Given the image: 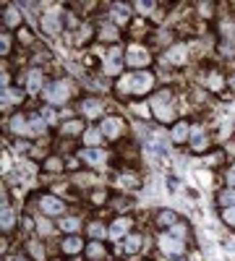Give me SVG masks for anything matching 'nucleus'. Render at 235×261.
Listing matches in <instances>:
<instances>
[{
    "label": "nucleus",
    "mask_w": 235,
    "mask_h": 261,
    "mask_svg": "<svg viewBox=\"0 0 235 261\" xmlns=\"http://www.w3.org/2000/svg\"><path fill=\"white\" fill-rule=\"evenodd\" d=\"M191 149H194V151H204L206 146H209V136L206 134H201V130H196V134L194 136H191Z\"/></svg>",
    "instance_id": "24"
},
{
    "label": "nucleus",
    "mask_w": 235,
    "mask_h": 261,
    "mask_svg": "<svg viewBox=\"0 0 235 261\" xmlns=\"http://www.w3.org/2000/svg\"><path fill=\"white\" fill-rule=\"evenodd\" d=\"M87 256H89V261H99V258L108 256V248H105L102 241H92V243L87 246Z\"/></svg>",
    "instance_id": "20"
},
{
    "label": "nucleus",
    "mask_w": 235,
    "mask_h": 261,
    "mask_svg": "<svg viewBox=\"0 0 235 261\" xmlns=\"http://www.w3.org/2000/svg\"><path fill=\"white\" fill-rule=\"evenodd\" d=\"M71 89H68V84L66 81H53L47 89H45V99L50 102V105H66L68 102V94Z\"/></svg>",
    "instance_id": "5"
},
{
    "label": "nucleus",
    "mask_w": 235,
    "mask_h": 261,
    "mask_svg": "<svg viewBox=\"0 0 235 261\" xmlns=\"http://www.w3.org/2000/svg\"><path fill=\"white\" fill-rule=\"evenodd\" d=\"M160 248L173 256V258H183L186 256V238H178V235H162L160 238Z\"/></svg>",
    "instance_id": "4"
},
{
    "label": "nucleus",
    "mask_w": 235,
    "mask_h": 261,
    "mask_svg": "<svg viewBox=\"0 0 235 261\" xmlns=\"http://www.w3.org/2000/svg\"><path fill=\"white\" fill-rule=\"evenodd\" d=\"M84 248H87V246H84V241H81L79 235H68L66 241L60 243V251L66 253V256H76V253H81Z\"/></svg>",
    "instance_id": "15"
},
{
    "label": "nucleus",
    "mask_w": 235,
    "mask_h": 261,
    "mask_svg": "<svg viewBox=\"0 0 235 261\" xmlns=\"http://www.w3.org/2000/svg\"><path fill=\"white\" fill-rule=\"evenodd\" d=\"M149 105H152V115H154L160 123H173L175 115H178L173 89H160L152 99H149Z\"/></svg>",
    "instance_id": "2"
},
{
    "label": "nucleus",
    "mask_w": 235,
    "mask_h": 261,
    "mask_svg": "<svg viewBox=\"0 0 235 261\" xmlns=\"http://www.w3.org/2000/svg\"><path fill=\"white\" fill-rule=\"evenodd\" d=\"M125 63L141 71V68H146V65L152 63V55H149V50H144V47H131L125 53Z\"/></svg>",
    "instance_id": "7"
},
{
    "label": "nucleus",
    "mask_w": 235,
    "mask_h": 261,
    "mask_svg": "<svg viewBox=\"0 0 235 261\" xmlns=\"http://www.w3.org/2000/svg\"><path fill=\"white\" fill-rule=\"evenodd\" d=\"M63 209H66V204H63L60 199H55V196H39V212H42V214L60 217Z\"/></svg>",
    "instance_id": "8"
},
{
    "label": "nucleus",
    "mask_w": 235,
    "mask_h": 261,
    "mask_svg": "<svg viewBox=\"0 0 235 261\" xmlns=\"http://www.w3.org/2000/svg\"><path fill=\"white\" fill-rule=\"evenodd\" d=\"M152 89H154V73H149V71L125 73L118 84V92H123L125 97H144Z\"/></svg>",
    "instance_id": "1"
},
{
    "label": "nucleus",
    "mask_w": 235,
    "mask_h": 261,
    "mask_svg": "<svg viewBox=\"0 0 235 261\" xmlns=\"http://www.w3.org/2000/svg\"><path fill=\"white\" fill-rule=\"evenodd\" d=\"M21 99H24V92L21 89H3V107L6 110L11 107V102H21Z\"/></svg>",
    "instance_id": "25"
},
{
    "label": "nucleus",
    "mask_w": 235,
    "mask_h": 261,
    "mask_svg": "<svg viewBox=\"0 0 235 261\" xmlns=\"http://www.w3.org/2000/svg\"><path fill=\"white\" fill-rule=\"evenodd\" d=\"M97 37L102 39V42H120V27L118 24H113V21H108V24H102L99 27V32H97Z\"/></svg>",
    "instance_id": "13"
},
{
    "label": "nucleus",
    "mask_w": 235,
    "mask_h": 261,
    "mask_svg": "<svg viewBox=\"0 0 235 261\" xmlns=\"http://www.w3.org/2000/svg\"><path fill=\"white\" fill-rule=\"evenodd\" d=\"M217 204L222 206V209H232L235 206V188H222L220 193H217Z\"/></svg>",
    "instance_id": "21"
},
{
    "label": "nucleus",
    "mask_w": 235,
    "mask_h": 261,
    "mask_svg": "<svg viewBox=\"0 0 235 261\" xmlns=\"http://www.w3.org/2000/svg\"><path fill=\"white\" fill-rule=\"evenodd\" d=\"M89 37H92V27H89V24H84V27L79 29V37H76V39H79V45H84V42H87Z\"/></svg>",
    "instance_id": "33"
},
{
    "label": "nucleus",
    "mask_w": 235,
    "mask_h": 261,
    "mask_svg": "<svg viewBox=\"0 0 235 261\" xmlns=\"http://www.w3.org/2000/svg\"><path fill=\"white\" fill-rule=\"evenodd\" d=\"M27 251H29L37 261H45V248H42L37 241H27Z\"/></svg>",
    "instance_id": "30"
},
{
    "label": "nucleus",
    "mask_w": 235,
    "mask_h": 261,
    "mask_svg": "<svg viewBox=\"0 0 235 261\" xmlns=\"http://www.w3.org/2000/svg\"><path fill=\"white\" fill-rule=\"evenodd\" d=\"M99 130L105 134V139L118 141V139L125 136V123H123V118H118V115H108V118H102Z\"/></svg>",
    "instance_id": "3"
},
{
    "label": "nucleus",
    "mask_w": 235,
    "mask_h": 261,
    "mask_svg": "<svg viewBox=\"0 0 235 261\" xmlns=\"http://www.w3.org/2000/svg\"><path fill=\"white\" fill-rule=\"evenodd\" d=\"M92 201L94 204H105L108 201V191H92Z\"/></svg>",
    "instance_id": "34"
},
{
    "label": "nucleus",
    "mask_w": 235,
    "mask_h": 261,
    "mask_svg": "<svg viewBox=\"0 0 235 261\" xmlns=\"http://www.w3.org/2000/svg\"><path fill=\"white\" fill-rule=\"evenodd\" d=\"M232 170H235V165H232Z\"/></svg>",
    "instance_id": "41"
},
{
    "label": "nucleus",
    "mask_w": 235,
    "mask_h": 261,
    "mask_svg": "<svg viewBox=\"0 0 235 261\" xmlns=\"http://www.w3.org/2000/svg\"><path fill=\"white\" fill-rule=\"evenodd\" d=\"M115 209H128V206H131V199H125V196H115Z\"/></svg>",
    "instance_id": "36"
},
{
    "label": "nucleus",
    "mask_w": 235,
    "mask_h": 261,
    "mask_svg": "<svg viewBox=\"0 0 235 261\" xmlns=\"http://www.w3.org/2000/svg\"><path fill=\"white\" fill-rule=\"evenodd\" d=\"M18 24H21V13L13 11V8H6L3 11V27H6V32L8 29H18Z\"/></svg>",
    "instance_id": "22"
},
{
    "label": "nucleus",
    "mask_w": 235,
    "mask_h": 261,
    "mask_svg": "<svg viewBox=\"0 0 235 261\" xmlns=\"http://www.w3.org/2000/svg\"><path fill=\"white\" fill-rule=\"evenodd\" d=\"M89 235H92V241H105L108 227H105L102 222H92V225H89Z\"/></svg>",
    "instance_id": "28"
},
{
    "label": "nucleus",
    "mask_w": 235,
    "mask_h": 261,
    "mask_svg": "<svg viewBox=\"0 0 235 261\" xmlns=\"http://www.w3.org/2000/svg\"><path fill=\"white\" fill-rule=\"evenodd\" d=\"M154 222H157V227L170 230V227H175V225H178V214H175L173 209H160V212L154 214Z\"/></svg>",
    "instance_id": "11"
},
{
    "label": "nucleus",
    "mask_w": 235,
    "mask_h": 261,
    "mask_svg": "<svg viewBox=\"0 0 235 261\" xmlns=\"http://www.w3.org/2000/svg\"><path fill=\"white\" fill-rule=\"evenodd\" d=\"M81 134H84V120L81 118L60 123V136H81Z\"/></svg>",
    "instance_id": "17"
},
{
    "label": "nucleus",
    "mask_w": 235,
    "mask_h": 261,
    "mask_svg": "<svg viewBox=\"0 0 235 261\" xmlns=\"http://www.w3.org/2000/svg\"><path fill=\"white\" fill-rule=\"evenodd\" d=\"M58 227L66 230V232H76V230H81V220L79 217H66V220L58 222Z\"/></svg>",
    "instance_id": "26"
},
{
    "label": "nucleus",
    "mask_w": 235,
    "mask_h": 261,
    "mask_svg": "<svg viewBox=\"0 0 235 261\" xmlns=\"http://www.w3.org/2000/svg\"><path fill=\"white\" fill-rule=\"evenodd\" d=\"M123 63H125V55L115 47V50H110L108 55H105V60H102V71L108 73V76H118V73L123 71Z\"/></svg>",
    "instance_id": "6"
},
{
    "label": "nucleus",
    "mask_w": 235,
    "mask_h": 261,
    "mask_svg": "<svg viewBox=\"0 0 235 261\" xmlns=\"http://www.w3.org/2000/svg\"><path fill=\"white\" fill-rule=\"evenodd\" d=\"M227 89H230V92H235V73H232V76H227Z\"/></svg>",
    "instance_id": "39"
},
{
    "label": "nucleus",
    "mask_w": 235,
    "mask_h": 261,
    "mask_svg": "<svg viewBox=\"0 0 235 261\" xmlns=\"http://www.w3.org/2000/svg\"><path fill=\"white\" fill-rule=\"evenodd\" d=\"M186 60H188L186 45H173L165 53V63H170V65H186Z\"/></svg>",
    "instance_id": "10"
},
{
    "label": "nucleus",
    "mask_w": 235,
    "mask_h": 261,
    "mask_svg": "<svg viewBox=\"0 0 235 261\" xmlns=\"http://www.w3.org/2000/svg\"><path fill=\"white\" fill-rule=\"evenodd\" d=\"M204 162H209V165H217V162H222V151H215V154H209V160L204 157Z\"/></svg>",
    "instance_id": "37"
},
{
    "label": "nucleus",
    "mask_w": 235,
    "mask_h": 261,
    "mask_svg": "<svg viewBox=\"0 0 235 261\" xmlns=\"http://www.w3.org/2000/svg\"><path fill=\"white\" fill-rule=\"evenodd\" d=\"M16 261H27V258H24V256H18V258H16Z\"/></svg>",
    "instance_id": "40"
},
{
    "label": "nucleus",
    "mask_w": 235,
    "mask_h": 261,
    "mask_svg": "<svg viewBox=\"0 0 235 261\" xmlns=\"http://www.w3.org/2000/svg\"><path fill=\"white\" fill-rule=\"evenodd\" d=\"M42 86V71H29V94H37Z\"/></svg>",
    "instance_id": "29"
},
{
    "label": "nucleus",
    "mask_w": 235,
    "mask_h": 261,
    "mask_svg": "<svg viewBox=\"0 0 235 261\" xmlns=\"http://www.w3.org/2000/svg\"><path fill=\"white\" fill-rule=\"evenodd\" d=\"M0 50H3V55H11V32H3V37H0Z\"/></svg>",
    "instance_id": "32"
},
{
    "label": "nucleus",
    "mask_w": 235,
    "mask_h": 261,
    "mask_svg": "<svg viewBox=\"0 0 235 261\" xmlns=\"http://www.w3.org/2000/svg\"><path fill=\"white\" fill-rule=\"evenodd\" d=\"M113 16H115V24H125L128 18H131V6H123V3H115L113 6Z\"/></svg>",
    "instance_id": "23"
},
{
    "label": "nucleus",
    "mask_w": 235,
    "mask_h": 261,
    "mask_svg": "<svg viewBox=\"0 0 235 261\" xmlns=\"http://www.w3.org/2000/svg\"><path fill=\"white\" fill-rule=\"evenodd\" d=\"M170 139H173V144H186L191 141V125L186 120H178L173 125V130H170Z\"/></svg>",
    "instance_id": "12"
},
{
    "label": "nucleus",
    "mask_w": 235,
    "mask_h": 261,
    "mask_svg": "<svg viewBox=\"0 0 235 261\" xmlns=\"http://www.w3.org/2000/svg\"><path fill=\"white\" fill-rule=\"evenodd\" d=\"M45 170H50V172L63 170V160H60V157H50V160H45Z\"/></svg>",
    "instance_id": "31"
},
{
    "label": "nucleus",
    "mask_w": 235,
    "mask_h": 261,
    "mask_svg": "<svg viewBox=\"0 0 235 261\" xmlns=\"http://www.w3.org/2000/svg\"><path fill=\"white\" fill-rule=\"evenodd\" d=\"M131 227H134V222L128 220V217H115V222H113V230H110V235L115 238V241H120V238L131 235Z\"/></svg>",
    "instance_id": "14"
},
{
    "label": "nucleus",
    "mask_w": 235,
    "mask_h": 261,
    "mask_svg": "<svg viewBox=\"0 0 235 261\" xmlns=\"http://www.w3.org/2000/svg\"><path fill=\"white\" fill-rule=\"evenodd\" d=\"M42 29H45L47 34H58V32H60L58 16H45V18H42Z\"/></svg>",
    "instance_id": "27"
},
{
    "label": "nucleus",
    "mask_w": 235,
    "mask_h": 261,
    "mask_svg": "<svg viewBox=\"0 0 235 261\" xmlns=\"http://www.w3.org/2000/svg\"><path fill=\"white\" fill-rule=\"evenodd\" d=\"M79 110L87 115V118H102V113H105V102L97 99V97H87V99H81V102H79Z\"/></svg>",
    "instance_id": "9"
},
{
    "label": "nucleus",
    "mask_w": 235,
    "mask_h": 261,
    "mask_svg": "<svg viewBox=\"0 0 235 261\" xmlns=\"http://www.w3.org/2000/svg\"><path fill=\"white\" fill-rule=\"evenodd\" d=\"M222 217H225V222H227L230 227H235V206H232V209H225Z\"/></svg>",
    "instance_id": "35"
},
{
    "label": "nucleus",
    "mask_w": 235,
    "mask_h": 261,
    "mask_svg": "<svg viewBox=\"0 0 235 261\" xmlns=\"http://www.w3.org/2000/svg\"><path fill=\"white\" fill-rule=\"evenodd\" d=\"M81 139H84V144H87V149H99L105 141H108L99 128H89V130H84V136H81Z\"/></svg>",
    "instance_id": "16"
},
{
    "label": "nucleus",
    "mask_w": 235,
    "mask_h": 261,
    "mask_svg": "<svg viewBox=\"0 0 235 261\" xmlns=\"http://www.w3.org/2000/svg\"><path fill=\"white\" fill-rule=\"evenodd\" d=\"M18 37H21V42H27V45L32 42V34H29V29H21V32H18Z\"/></svg>",
    "instance_id": "38"
},
{
    "label": "nucleus",
    "mask_w": 235,
    "mask_h": 261,
    "mask_svg": "<svg viewBox=\"0 0 235 261\" xmlns=\"http://www.w3.org/2000/svg\"><path fill=\"white\" fill-rule=\"evenodd\" d=\"M79 157H81V162H87V165L97 167V165L105 162V151H102V149H84Z\"/></svg>",
    "instance_id": "19"
},
{
    "label": "nucleus",
    "mask_w": 235,
    "mask_h": 261,
    "mask_svg": "<svg viewBox=\"0 0 235 261\" xmlns=\"http://www.w3.org/2000/svg\"><path fill=\"white\" fill-rule=\"evenodd\" d=\"M141 243H144V238L139 235V232H131V235H125L123 238V253H128V256H134L139 248H141Z\"/></svg>",
    "instance_id": "18"
}]
</instances>
